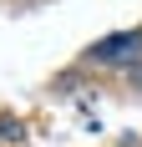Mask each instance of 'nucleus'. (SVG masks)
<instances>
[{"label": "nucleus", "mask_w": 142, "mask_h": 147, "mask_svg": "<svg viewBox=\"0 0 142 147\" xmlns=\"http://www.w3.org/2000/svg\"><path fill=\"white\" fill-rule=\"evenodd\" d=\"M137 51H142V30H117V36H101L86 56L97 66H117V61H132Z\"/></svg>", "instance_id": "1"}]
</instances>
